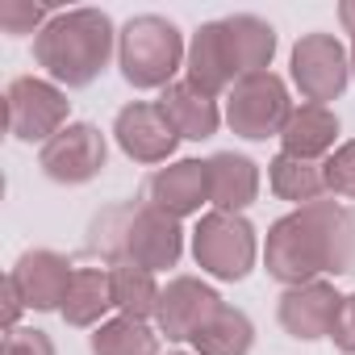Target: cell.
Returning a JSON list of instances; mask_svg holds the SVG:
<instances>
[{"label": "cell", "mask_w": 355, "mask_h": 355, "mask_svg": "<svg viewBox=\"0 0 355 355\" xmlns=\"http://www.w3.org/2000/svg\"><path fill=\"white\" fill-rule=\"evenodd\" d=\"M218 34H222V46L230 55V67L234 76H251V71H268L272 55H276V30L251 13H239V17H226L218 21Z\"/></svg>", "instance_id": "9a60e30c"}, {"label": "cell", "mask_w": 355, "mask_h": 355, "mask_svg": "<svg viewBox=\"0 0 355 355\" xmlns=\"http://www.w3.org/2000/svg\"><path fill=\"white\" fill-rule=\"evenodd\" d=\"M117 51L113 38V21L101 9H71V13H55L46 21V30L34 38V59L38 67L63 84V88H84L92 84L109 55Z\"/></svg>", "instance_id": "3957f363"}, {"label": "cell", "mask_w": 355, "mask_h": 355, "mask_svg": "<svg viewBox=\"0 0 355 355\" xmlns=\"http://www.w3.org/2000/svg\"><path fill=\"white\" fill-rule=\"evenodd\" d=\"M343 309V297L326 284V280H309V284H297L280 297V326L293 334V338H326L334 330V318Z\"/></svg>", "instance_id": "4fadbf2b"}, {"label": "cell", "mask_w": 355, "mask_h": 355, "mask_svg": "<svg viewBox=\"0 0 355 355\" xmlns=\"http://www.w3.org/2000/svg\"><path fill=\"white\" fill-rule=\"evenodd\" d=\"M92 355H159V338L138 318H113L101 322L92 334Z\"/></svg>", "instance_id": "cb8c5ba5"}, {"label": "cell", "mask_w": 355, "mask_h": 355, "mask_svg": "<svg viewBox=\"0 0 355 355\" xmlns=\"http://www.w3.org/2000/svg\"><path fill=\"white\" fill-rule=\"evenodd\" d=\"M334 138H338V117L326 109V105H301L293 109L280 142H284V155L293 159H318V155H330L334 150Z\"/></svg>", "instance_id": "ac0fdd59"}, {"label": "cell", "mask_w": 355, "mask_h": 355, "mask_svg": "<svg viewBox=\"0 0 355 355\" xmlns=\"http://www.w3.org/2000/svg\"><path fill=\"white\" fill-rule=\"evenodd\" d=\"M180 59H184V38L159 13L130 17L125 30L117 34V63L125 84L134 88H171Z\"/></svg>", "instance_id": "277c9868"}, {"label": "cell", "mask_w": 355, "mask_h": 355, "mask_svg": "<svg viewBox=\"0 0 355 355\" xmlns=\"http://www.w3.org/2000/svg\"><path fill=\"white\" fill-rule=\"evenodd\" d=\"M113 134H117V146L134 163H163V159H171L175 142H180V134H175V125H171V117L163 113L159 101L125 105L113 121Z\"/></svg>", "instance_id": "30bf717a"}, {"label": "cell", "mask_w": 355, "mask_h": 355, "mask_svg": "<svg viewBox=\"0 0 355 355\" xmlns=\"http://www.w3.org/2000/svg\"><path fill=\"white\" fill-rule=\"evenodd\" d=\"M5 355H55V343L46 338V330H9L5 334Z\"/></svg>", "instance_id": "4316f807"}, {"label": "cell", "mask_w": 355, "mask_h": 355, "mask_svg": "<svg viewBox=\"0 0 355 355\" xmlns=\"http://www.w3.org/2000/svg\"><path fill=\"white\" fill-rule=\"evenodd\" d=\"M268 276L297 288L355 268V214L338 201H309L268 230Z\"/></svg>", "instance_id": "6da1fadb"}, {"label": "cell", "mask_w": 355, "mask_h": 355, "mask_svg": "<svg viewBox=\"0 0 355 355\" xmlns=\"http://www.w3.org/2000/svg\"><path fill=\"white\" fill-rule=\"evenodd\" d=\"M268 184L280 201H297V205H309V201H322L326 193V175L318 163L309 159H293V155H276L272 159V171H268Z\"/></svg>", "instance_id": "44dd1931"}, {"label": "cell", "mask_w": 355, "mask_h": 355, "mask_svg": "<svg viewBox=\"0 0 355 355\" xmlns=\"http://www.w3.org/2000/svg\"><path fill=\"white\" fill-rule=\"evenodd\" d=\"M322 175H326V193L355 201V142H343V146L322 163Z\"/></svg>", "instance_id": "484cf974"}, {"label": "cell", "mask_w": 355, "mask_h": 355, "mask_svg": "<svg viewBox=\"0 0 355 355\" xmlns=\"http://www.w3.org/2000/svg\"><path fill=\"white\" fill-rule=\"evenodd\" d=\"M330 338H334V347H338V351L355 355V293H351V297H343V309H338V318H334Z\"/></svg>", "instance_id": "83f0119b"}, {"label": "cell", "mask_w": 355, "mask_h": 355, "mask_svg": "<svg viewBox=\"0 0 355 355\" xmlns=\"http://www.w3.org/2000/svg\"><path fill=\"white\" fill-rule=\"evenodd\" d=\"M209 167V205L222 214H243L255 197H259V167L247 155L222 150L214 159H205Z\"/></svg>", "instance_id": "2e32d148"}, {"label": "cell", "mask_w": 355, "mask_h": 355, "mask_svg": "<svg viewBox=\"0 0 355 355\" xmlns=\"http://www.w3.org/2000/svg\"><path fill=\"white\" fill-rule=\"evenodd\" d=\"M109 280H113V305H117L125 318L146 322V318L159 313L163 288L155 284V272L134 268V263H117V268H109Z\"/></svg>", "instance_id": "7402d4cb"}, {"label": "cell", "mask_w": 355, "mask_h": 355, "mask_svg": "<svg viewBox=\"0 0 355 355\" xmlns=\"http://www.w3.org/2000/svg\"><path fill=\"white\" fill-rule=\"evenodd\" d=\"M5 125L17 142H51L67 125V96L59 84L38 76H17L5 92Z\"/></svg>", "instance_id": "52a82bcc"}, {"label": "cell", "mask_w": 355, "mask_h": 355, "mask_svg": "<svg viewBox=\"0 0 355 355\" xmlns=\"http://www.w3.org/2000/svg\"><path fill=\"white\" fill-rule=\"evenodd\" d=\"M105 134L88 121H76V125H63L38 155L42 171L51 175L55 184H88L92 175H101L105 167Z\"/></svg>", "instance_id": "9c48e42d"}, {"label": "cell", "mask_w": 355, "mask_h": 355, "mask_svg": "<svg viewBox=\"0 0 355 355\" xmlns=\"http://www.w3.org/2000/svg\"><path fill=\"white\" fill-rule=\"evenodd\" d=\"M51 17H55V13H51L46 5H34V0H0V30L13 34V38L42 34Z\"/></svg>", "instance_id": "d4e9b609"}, {"label": "cell", "mask_w": 355, "mask_h": 355, "mask_svg": "<svg viewBox=\"0 0 355 355\" xmlns=\"http://www.w3.org/2000/svg\"><path fill=\"white\" fill-rule=\"evenodd\" d=\"M255 230L243 214H205L197 222V234H193V255L197 263L218 276V280H243L251 268H255Z\"/></svg>", "instance_id": "8992f818"}, {"label": "cell", "mask_w": 355, "mask_h": 355, "mask_svg": "<svg viewBox=\"0 0 355 355\" xmlns=\"http://www.w3.org/2000/svg\"><path fill=\"white\" fill-rule=\"evenodd\" d=\"M351 71H355V51H351Z\"/></svg>", "instance_id": "4dcf8cb0"}, {"label": "cell", "mask_w": 355, "mask_h": 355, "mask_svg": "<svg viewBox=\"0 0 355 355\" xmlns=\"http://www.w3.org/2000/svg\"><path fill=\"white\" fill-rule=\"evenodd\" d=\"M113 309V280L109 268H76L71 288L63 297V318L67 326H96L105 313Z\"/></svg>", "instance_id": "ffe728a7"}, {"label": "cell", "mask_w": 355, "mask_h": 355, "mask_svg": "<svg viewBox=\"0 0 355 355\" xmlns=\"http://www.w3.org/2000/svg\"><path fill=\"white\" fill-rule=\"evenodd\" d=\"M189 84H197L201 92H222V88H234L239 76L230 67V55L222 46V34H218V21L201 26L193 46H189Z\"/></svg>", "instance_id": "d6986e66"}, {"label": "cell", "mask_w": 355, "mask_h": 355, "mask_svg": "<svg viewBox=\"0 0 355 355\" xmlns=\"http://www.w3.org/2000/svg\"><path fill=\"white\" fill-rule=\"evenodd\" d=\"M88 251L101 255L109 268L134 263L146 272H163V268H175V259H180L184 234H180V222L150 209L146 201L142 205L121 201V205H109L92 218Z\"/></svg>", "instance_id": "7a4b0ae2"}, {"label": "cell", "mask_w": 355, "mask_h": 355, "mask_svg": "<svg viewBox=\"0 0 355 355\" xmlns=\"http://www.w3.org/2000/svg\"><path fill=\"white\" fill-rule=\"evenodd\" d=\"M338 17H343L347 34H355V5H343V9H338Z\"/></svg>", "instance_id": "f546056e"}, {"label": "cell", "mask_w": 355, "mask_h": 355, "mask_svg": "<svg viewBox=\"0 0 355 355\" xmlns=\"http://www.w3.org/2000/svg\"><path fill=\"white\" fill-rule=\"evenodd\" d=\"M21 309H30V305H26L21 288H17V280L9 276V280H5V326H9V330H17V318H21Z\"/></svg>", "instance_id": "f1b7e54d"}, {"label": "cell", "mask_w": 355, "mask_h": 355, "mask_svg": "<svg viewBox=\"0 0 355 355\" xmlns=\"http://www.w3.org/2000/svg\"><path fill=\"white\" fill-rule=\"evenodd\" d=\"M146 205L167 218H189L201 205H209V167L201 159H180L171 167H159L146 180Z\"/></svg>", "instance_id": "7c38bea8"}, {"label": "cell", "mask_w": 355, "mask_h": 355, "mask_svg": "<svg viewBox=\"0 0 355 355\" xmlns=\"http://www.w3.org/2000/svg\"><path fill=\"white\" fill-rule=\"evenodd\" d=\"M171 355H184V351H171Z\"/></svg>", "instance_id": "1f68e13d"}, {"label": "cell", "mask_w": 355, "mask_h": 355, "mask_svg": "<svg viewBox=\"0 0 355 355\" xmlns=\"http://www.w3.org/2000/svg\"><path fill=\"white\" fill-rule=\"evenodd\" d=\"M159 105H163V113L171 117V125H175V134H180V138L201 142V138H214V134H218L222 113H218L214 96H209V92H201V88H197V84H189V80L163 88Z\"/></svg>", "instance_id": "e0dca14e"}, {"label": "cell", "mask_w": 355, "mask_h": 355, "mask_svg": "<svg viewBox=\"0 0 355 355\" xmlns=\"http://www.w3.org/2000/svg\"><path fill=\"white\" fill-rule=\"evenodd\" d=\"M251 343H255V326H251V318H247L243 309H234V305H222V309L214 313V322L193 338L197 355H247Z\"/></svg>", "instance_id": "603a6c76"}, {"label": "cell", "mask_w": 355, "mask_h": 355, "mask_svg": "<svg viewBox=\"0 0 355 355\" xmlns=\"http://www.w3.org/2000/svg\"><path fill=\"white\" fill-rule=\"evenodd\" d=\"M351 80V59L334 34H305L293 46V84L301 88L305 105H326L343 96Z\"/></svg>", "instance_id": "ba28073f"}, {"label": "cell", "mask_w": 355, "mask_h": 355, "mask_svg": "<svg viewBox=\"0 0 355 355\" xmlns=\"http://www.w3.org/2000/svg\"><path fill=\"white\" fill-rule=\"evenodd\" d=\"M226 301L209 288V284H201V280H193V276H175L167 288H163V297H159V330L171 338V343H184V338H197L209 322H214V313L222 309Z\"/></svg>", "instance_id": "8fae6325"}, {"label": "cell", "mask_w": 355, "mask_h": 355, "mask_svg": "<svg viewBox=\"0 0 355 355\" xmlns=\"http://www.w3.org/2000/svg\"><path fill=\"white\" fill-rule=\"evenodd\" d=\"M293 117V105H288V88L280 76L272 71H251L243 76L230 96H226V121L234 134L259 142V138H272V134H284Z\"/></svg>", "instance_id": "5b68a950"}, {"label": "cell", "mask_w": 355, "mask_h": 355, "mask_svg": "<svg viewBox=\"0 0 355 355\" xmlns=\"http://www.w3.org/2000/svg\"><path fill=\"white\" fill-rule=\"evenodd\" d=\"M9 276L17 280V288H21V297H26L30 309H63V297L71 288L76 268L59 251L38 247V251H26Z\"/></svg>", "instance_id": "5bb4252c"}]
</instances>
